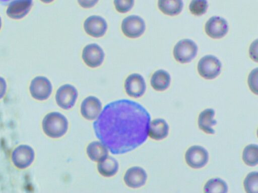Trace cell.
<instances>
[{
  "label": "cell",
  "instance_id": "1",
  "mask_svg": "<svg viewBox=\"0 0 258 193\" xmlns=\"http://www.w3.org/2000/svg\"><path fill=\"white\" fill-rule=\"evenodd\" d=\"M151 121L147 110L127 99L107 104L93 123L98 139L113 154L130 152L147 140Z\"/></svg>",
  "mask_w": 258,
  "mask_h": 193
},
{
  "label": "cell",
  "instance_id": "2",
  "mask_svg": "<svg viewBox=\"0 0 258 193\" xmlns=\"http://www.w3.org/2000/svg\"><path fill=\"white\" fill-rule=\"evenodd\" d=\"M44 133L52 138L63 136L68 129V121L66 117L57 112H50L44 117L42 122Z\"/></svg>",
  "mask_w": 258,
  "mask_h": 193
},
{
  "label": "cell",
  "instance_id": "3",
  "mask_svg": "<svg viewBox=\"0 0 258 193\" xmlns=\"http://www.w3.org/2000/svg\"><path fill=\"white\" fill-rule=\"evenodd\" d=\"M198 47L190 39L179 40L174 46L173 54L174 59L180 63H187L194 59L198 53Z\"/></svg>",
  "mask_w": 258,
  "mask_h": 193
},
{
  "label": "cell",
  "instance_id": "4",
  "mask_svg": "<svg viewBox=\"0 0 258 193\" xmlns=\"http://www.w3.org/2000/svg\"><path fill=\"white\" fill-rule=\"evenodd\" d=\"M222 63L213 55H206L198 62V71L199 75L206 79H213L221 73Z\"/></svg>",
  "mask_w": 258,
  "mask_h": 193
},
{
  "label": "cell",
  "instance_id": "5",
  "mask_svg": "<svg viewBox=\"0 0 258 193\" xmlns=\"http://www.w3.org/2000/svg\"><path fill=\"white\" fill-rule=\"evenodd\" d=\"M121 29L124 36L129 38L135 39L144 34L146 30V24L140 16L130 15L122 21Z\"/></svg>",
  "mask_w": 258,
  "mask_h": 193
},
{
  "label": "cell",
  "instance_id": "6",
  "mask_svg": "<svg viewBox=\"0 0 258 193\" xmlns=\"http://www.w3.org/2000/svg\"><path fill=\"white\" fill-rule=\"evenodd\" d=\"M29 90L31 96L34 99L44 101L51 95L52 86L50 81L46 77L37 76L31 81Z\"/></svg>",
  "mask_w": 258,
  "mask_h": 193
},
{
  "label": "cell",
  "instance_id": "7",
  "mask_svg": "<svg viewBox=\"0 0 258 193\" xmlns=\"http://www.w3.org/2000/svg\"><path fill=\"white\" fill-rule=\"evenodd\" d=\"M35 157L33 149L30 146L22 144L17 146L13 151L11 155L14 165L19 169H25L33 162Z\"/></svg>",
  "mask_w": 258,
  "mask_h": 193
},
{
  "label": "cell",
  "instance_id": "8",
  "mask_svg": "<svg viewBox=\"0 0 258 193\" xmlns=\"http://www.w3.org/2000/svg\"><path fill=\"white\" fill-rule=\"evenodd\" d=\"M78 95V90L74 86L65 84L57 89L55 101L59 107L64 110H69L75 105Z\"/></svg>",
  "mask_w": 258,
  "mask_h": 193
},
{
  "label": "cell",
  "instance_id": "9",
  "mask_svg": "<svg viewBox=\"0 0 258 193\" xmlns=\"http://www.w3.org/2000/svg\"><path fill=\"white\" fill-rule=\"evenodd\" d=\"M186 164L195 169L204 167L209 160L208 151L203 147L194 145L190 147L185 153Z\"/></svg>",
  "mask_w": 258,
  "mask_h": 193
},
{
  "label": "cell",
  "instance_id": "10",
  "mask_svg": "<svg viewBox=\"0 0 258 193\" xmlns=\"http://www.w3.org/2000/svg\"><path fill=\"white\" fill-rule=\"evenodd\" d=\"M105 53L103 49L96 43L86 45L82 51V58L85 64L91 68H96L103 63Z\"/></svg>",
  "mask_w": 258,
  "mask_h": 193
},
{
  "label": "cell",
  "instance_id": "11",
  "mask_svg": "<svg viewBox=\"0 0 258 193\" xmlns=\"http://www.w3.org/2000/svg\"><path fill=\"white\" fill-rule=\"evenodd\" d=\"M229 30L228 23L224 18L214 16L211 17L205 25L206 34L212 39H218L224 37Z\"/></svg>",
  "mask_w": 258,
  "mask_h": 193
},
{
  "label": "cell",
  "instance_id": "12",
  "mask_svg": "<svg viewBox=\"0 0 258 193\" xmlns=\"http://www.w3.org/2000/svg\"><path fill=\"white\" fill-rule=\"evenodd\" d=\"M124 86L126 94L134 98L142 96L146 90L144 78L137 73L130 74L125 80Z\"/></svg>",
  "mask_w": 258,
  "mask_h": 193
},
{
  "label": "cell",
  "instance_id": "13",
  "mask_svg": "<svg viewBox=\"0 0 258 193\" xmlns=\"http://www.w3.org/2000/svg\"><path fill=\"white\" fill-rule=\"evenodd\" d=\"M83 27L85 32L89 36L100 38L105 34L108 25L103 17L98 15H92L84 21Z\"/></svg>",
  "mask_w": 258,
  "mask_h": 193
},
{
  "label": "cell",
  "instance_id": "14",
  "mask_svg": "<svg viewBox=\"0 0 258 193\" xmlns=\"http://www.w3.org/2000/svg\"><path fill=\"white\" fill-rule=\"evenodd\" d=\"M33 6V0H13L6 10L7 15L11 19L20 20L24 18Z\"/></svg>",
  "mask_w": 258,
  "mask_h": 193
},
{
  "label": "cell",
  "instance_id": "15",
  "mask_svg": "<svg viewBox=\"0 0 258 193\" xmlns=\"http://www.w3.org/2000/svg\"><path fill=\"white\" fill-rule=\"evenodd\" d=\"M102 109V104L96 96H88L82 102L81 113L86 119L93 120L97 118Z\"/></svg>",
  "mask_w": 258,
  "mask_h": 193
},
{
  "label": "cell",
  "instance_id": "16",
  "mask_svg": "<svg viewBox=\"0 0 258 193\" xmlns=\"http://www.w3.org/2000/svg\"><path fill=\"white\" fill-rule=\"evenodd\" d=\"M147 179L146 171L139 166L128 168L124 175V181L127 186L132 188H138L144 185Z\"/></svg>",
  "mask_w": 258,
  "mask_h": 193
},
{
  "label": "cell",
  "instance_id": "17",
  "mask_svg": "<svg viewBox=\"0 0 258 193\" xmlns=\"http://www.w3.org/2000/svg\"><path fill=\"white\" fill-rule=\"evenodd\" d=\"M215 112L212 108H207L202 111L198 117V124L199 129L208 134H214L215 130L213 128L217 124L214 118Z\"/></svg>",
  "mask_w": 258,
  "mask_h": 193
},
{
  "label": "cell",
  "instance_id": "18",
  "mask_svg": "<svg viewBox=\"0 0 258 193\" xmlns=\"http://www.w3.org/2000/svg\"><path fill=\"white\" fill-rule=\"evenodd\" d=\"M169 126L163 119L158 118L153 120L150 124L148 135L155 140H161L168 135Z\"/></svg>",
  "mask_w": 258,
  "mask_h": 193
},
{
  "label": "cell",
  "instance_id": "19",
  "mask_svg": "<svg viewBox=\"0 0 258 193\" xmlns=\"http://www.w3.org/2000/svg\"><path fill=\"white\" fill-rule=\"evenodd\" d=\"M171 82L170 74L165 70L159 69L152 74L150 83L151 86L156 91H162L166 90Z\"/></svg>",
  "mask_w": 258,
  "mask_h": 193
},
{
  "label": "cell",
  "instance_id": "20",
  "mask_svg": "<svg viewBox=\"0 0 258 193\" xmlns=\"http://www.w3.org/2000/svg\"><path fill=\"white\" fill-rule=\"evenodd\" d=\"M158 7L164 14L173 16L179 14L182 11V0H158Z\"/></svg>",
  "mask_w": 258,
  "mask_h": 193
},
{
  "label": "cell",
  "instance_id": "21",
  "mask_svg": "<svg viewBox=\"0 0 258 193\" xmlns=\"http://www.w3.org/2000/svg\"><path fill=\"white\" fill-rule=\"evenodd\" d=\"M89 158L93 161L99 162L108 155V148L102 142L93 141L87 147Z\"/></svg>",
  "mask_w": 258,
  "mask_h": 193
},
{
  "label": "cell",
  "instance_id": "22",
  "mask_svg": "<svg viewBox=\"0 0 258 193\" xmlns=\"http://www.w3.org/2000/svg\"><path fill=\"white\" fill-rule=\"evenodd\" d=\"M97 169L102 176L111 177L117 173L118 169V163L113 157L107 156L98 162Z\"/></svg>",
  "mask_w": 258,
  "mask_h": 193
},
{
  "label": "cell",
  "instance_id": "23",
  "mask_svg": "<svg viewBox=\"0 0 258 193\" xmlns=\"http://www.w3.org/2000/svg\"><path fill=\"white\" fill-rule=\"evenodd\" d=\"M204 191L206 193H226L228 191V185L223 179L215 177L205 183Z\"/></svg>",
  "mask_w": 258,
  "mask_h": 193
},
{
  "label": "cell",
  "instance_id": "24",
  "mask_svg": "<svg viewBox=\"0 0 258 193\" xmlns=\"http://www.w3.org/2000/svg\"><path fill=\"white\" fill-rule=\"evenodd\" d=\"M242 159L248 166H254L258 162V147L256 144H251L247 145L242 152Z\"/></svg>",
  "mask_w": 258,
  "mask_h": 193
},
{
  "label": "cell",
  "instance_id": "25",
  "mask_svg": "<svg viewBox=\"0 0 258 193\" xmlns=\"http://www.w3.org/2000/svg\"><path fill=\"white\" fill-rule=\"evenodd\" d=\"M244 189L248 193L258 192V174L257 171L249 173L243 181Z\"/></svg>",
  "mask_w": 258,
  "mask_h": 193
},
{
  "label": "cell",
  "instance_id": "26",
  "mask_svg": "<svg viewBox=\"0 0 258 193\" xmlns=\"http://www.w3.org/2000/svg\"><path fill=\"white\" fill-rule=\"evenodd\" d=\"M208 7V0H191L189 10L192 15L200 16L207 12Z\"/></svg>",
  "mask_w": 258,
  "mask_h": 193
},
{
  "label": "cell",
  "instance_id": "27",
  "mask_svg": "<svg viewBox=\"0 0 258 193\" xmlns=\"http://www.w3.org/2000/svg\"><path fill=\"white\" fill-rule=\"evenodd\" d=\"M113 4L116 11L120 13H126L134 7L135 0H114Z\"/></svg>",
  "mask_w": 258,
  "mask_h": 193
},
{
  "label": "cell",
  "instance_id": "28",
  "mask_svg": "<svg viewBox=\"0 0 258 193\" xmlns=\"http://www.w3.org/2000/svg\"><path fill=\"white\" fill-rule=\"evenodd\" d=\"M257 68L252 69L249 73L247 83L249 88L254 94H257Z\"/></svg>",
  "mask_w": 258,
  "mask_h": 193
},
{
  "label": "cell",
  "instance_id": "29",
  "mask_svg": "<svg viewBox=\"0 0 258 193\" xmlns=\"http://www.w3.org/2000/svg\"><path fill=\"white\" fill-rule=\"evenodd\" d=\"M249 55L253 61L257 62V39L251 43L249 48Z\"/></svg>",
  "mask_w": 258,
  "mask_h": 193
},
{
  "label": "cell",
  "instance_id": "30",
  "mask_svg": "<svg viewBox=\"0 0 258 193\" xmlns=\"http://www.w3.org/2000/svg\"><path fill=\"white\" fill-rule=\"evenodd\" d=\"M99 0H77L79 5L85 9H89L95 6Z\"/></svg>",
  "mask_w": 258,
  "mask_h": 193
},
{
  "label": "cell",
  "instance_id": "31",
  "mask_svg": "<svg viewBox=\"0 0 258 193\" xmlns=\"http://www.w3.org/2000/svg\"><path fill=\"white\" fill-rule=\"evenodd\" d=\"M7 88V84L5 79L0 76V100L5 95Z\"/></svg>",
  "mask_w": 258,
  "mask_h": 193
},
{
  "label": "cell",
  "instance_id": "32",
  "mask_svg": "<svg viewBox=\"0 0 258 193\" xmlns=\"http://www.w3.org/2000/svg\"><path fill=\"white\" fill-rule=\"evenodd\" d=\"M40 1L45 4H49V3H51L52 2H53L54 0H40Z\"/></svg>",
  "mask_w": 258,
  "mask_h": 193
},
{
  "label": "cell",
  "instance_id": "33",
  "mask_svg": "<svg viewBox=\"0 0 258 193\" xmlns=\"http://www.w3.org/2000/svg\"><path fill=\"white\" fill-rule=\"evenodd\" d=\"M13 0H0V2L3 4H6L10 2H11Z\"/></svg>",
  "mask_w": 258,
  "mask_h": 193
},
{
  "label": "cell",
  "instance_id": "34",
  "mask_svg": "<svg viewBox=\"0 0 258 193\" xmlns=\"http://www.w3.org/2000/svg\"><path fill=\"white\" fill-rule=\"evenodd\" d=\"M2 20L1 17H0V30L2 28Z\"/></svg>",
  "mask_w": 258,
  "mask_h": 193
}]
</instances>
